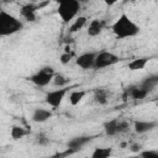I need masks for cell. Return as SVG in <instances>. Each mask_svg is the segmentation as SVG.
Instances as JSON below:
<instances>
[{
	"label": "cell",
	"instance_id": "d6986e66",
	"mask_svg": "<svg viewBox=\"0 0 158 158\" xmlns=\"http://www.w3.org/2000/svg\"><path fill=\"white\" fill-rule=\"evenodd\" d=\"M112 154V148L109 147H98L93 151L90 158H110Z\"/></svg>",
	"mask_w": 158,
	"mask_h": 158
},
{
	"label": "cell",
	"instance_id": "f1b7e54d",
	"mask_svg": "<svg viewBox=\"0 0 158 158\" xmlns=\"http://www.w3.org/2000/svg\"><path fill=\"white\" fill-rule=\"evenodd\" d=\"M156 105H157V106H158V100H157V102H156Z\"/></svg>",
	"mask_w": 158,
	"mask_h": 158
},
{
	"label": "cell",
	"instance_id": "83f0119b",
	"mask_svg": "<svg viewBox=\"0 0 158 158\" xmlns=\"http://www.w3.org/2000/svg\"><path fill=\"white\" fill-rule=\"evenodd\" d=\"M132 158H142V157H141V156L138 154V156H135V157H132Z\"/></svg>",
	"mask_w": 158,
	"mask_h": 158
},
{
	"label": "cell",
	"instance_id": "ffe728a7",
	"mask_svg": "<svg viewBox=\"0 0 158 158\" xmlns=\"http://www.w3.org/2000/svg\"><path fill=\"white\" fill-rule=\"evenodd\" d=\"M85 95H86L85 90H73V91H70V94H69V102H70V105H73V106L78 105L85 98Z\"/></svg>",
	"mask_w": 158,
	"mask_h": 158
},
{
	"label": "cell",
	"instance_id": "8992f818",
	"mask_svg": "<svg viewBox=\"0 0 158 158\" xmlns=\"http://www.w3.org/2000/svg\"><path fill=\"white\" fill-rule=\"evenodd\" d=\"M67 93H68V88H60V89L51 90V91H48V93L46 94L44 101H46L51 107L57 109V107L62 104V101H63L64 96L67 95Z\"/></svg>",
	"mask_w": 158,
	"mask_h": 158
},
{
	"label": "cell",
	"instance_id": "e0dca14e",
	"mask_svg": "<svg viewBox=\"0 0 158 158\" xmlns=\"http://www.w3.org/2000/svg\"><path fill=\"white\" fill-rule=\"evenodd\" d=\"M86 22H88L86 16H78V17L73 21V23L69 26V32H70V33H75V32L80 31V30L86 25Z\"/></svg>",
	"mask_w": 158,
	"mask_h": 158
},
{
	"label": "cell",
	"instance_id": "ac0fdd59",
	"mask_svg": "<svg viewBox=\"0 0 158 158\" xmlns=\"http://www.w3.org/2000/svg\"><path fill=\"white\" fill-rule=\"evenodd\" d=\"M94 100H95V102H98L100 105H105L107 102V100H109V91L106 89H102V88L95 89V91H94Z\"/></svg>",
	"mask_w": 158,
	"mask_h": 158
},
{
	"label": "cell",
	"instance_id": "7c38bea8",
	"mask_svg": "<svg viewBox=\"0 0 158 158\" xmlns=\"http://www.w3.org/2000/svg\"><path fill=\"white\" fill-rule=\"evenodd\" d=\"M105 27V22L102 20H99V19H94L89 22V26H88V30H86V33L89 37H96L99 36L102 30Z\"/></svg>",
	"mask_w": 158,
	"mask_h": 158
},
{
	"label": "cell",
	"instance_id": "9c48e42d",
	"mask_svg": "<svg viewBox=\"0 0 158 158\" xmlns=\"http://www.w3.org/2000/svg\"><path fill=\"white\" fill-rule=\"evenodd\" d=\"M157 126H158V122L157 121H151V120H136L133 122V130L138 135L149 132L153 128H156Z\"/></svg>",
	"mask_w": 158,
	"mask_h": 158
},
{
	"label": "cell",
	"instance_id": "3957f363",
	"mask_svg": "<svg viewBox=\"0 0 158 158\" xmlns=\"http://www.w3.org/2000/svg\"><path fill=\"white\" fill-rule=\"evenodd\" d=\"M80 7L81 5L78 0H62L58 5L57 12L64 23H69L78 17L77 15L80 11Z\"/></svg>",
	"mask_w": 158,
	"mask_h": 158
},
{
	"label": "cell",
	"instance_id": "d4e9b609",
	"mask_svg": "<svg viewBox=\"0 0 158 158\" xmlns=\"http://www.w3.org/2000/svg\"><path fill=\"white\" fill-rule=\"evenodd\" d=\"M139 156L142 158H158V151H153V149H146L142 151L139 153Z\"/></svg>",
	"mask_w": 158,
	"mask_h": 158
},
{
	"label": "cell",
	"instance_id": "7402d4cb",
	"mask_svg": "<svg viewBox=\"0 0 158 158\" xmlns=\"http://www.w3.org/2000/svg\"><path fill=\"white\" fill-rule=\"evenodd\" d=\"M69 83V79L65 77V75H63L62 73H56L54 74V77H53V84L56 85V86H58L59 89L60 88H67L65 85Z\"/></svg>",
	"mask_w": 158,
	"mask_h": 158
},
{
	"label": "cell",
	"instance_id": "52a82bcc",
	"mask_svg": "<svg viewBox=\"0 0 158 158\" xmlns=\"http://www.w3.org/2000/svg\"><path fill=\"white\" fill-rule=\"evenodd\" d=\"M96 56H98V52H85V53H81L79 57H77L75 59V63L79 68L86 70V69H94V63H95V59H96Z\"/></svg>",
	"mask_w": 158,
	"mask_h": 158
},
{
	"label": "cell",
	"instance_id": "44dd1931",
	"mask_svg": "<svg viewBox=\"0 0 158 158\" xmlns=\"http://www.w3.org/2000/svg\"><path fill=\"white\" fill-rule=\"evenodd\" d=\"M28 133V131L21 126H12L11 130H10V135H11V138L12 139H20L22 138L23 136H26Z\"/></svg>",
	"mask_w": 158,
	"mask_h": 158
},
{
	"label": "cell",
	"instance_id": "4fadbf2b",
	"mask_svg": "<svg viewBox=\"0 0 158 158\" xmlns=\"http://www.w3.org/2000/svg\"><path fill=\"white\" fill-rule=\"evenodd\" d=\"M91 141V137L90 136H80V137H74L72 138L70 141H68L67 146L68 148H70L72 151H77V149H80L83 146H85L88 142Z\"/></svg>",
	"mask_w": 158,
	"mask_h": 158
},
{
	"label": "cell",
	"instance_id": "2e32d148",
	"mask_svg": "<svg viewBox=\"0 0 158 158\" xmlns=\"http://www.w3.org/2000/svg\"><path fill=\"white\" fill-rule=\"evenodd\" d=\"M149 62V58L147 57H141V58H136V59H132L128 64H127V68L132 72H136V70H141L143 69L147 63Z\"/></svg>",
	"mask_w": 158,
	"mask_h": 158
},
{
	"label": "cell",
	"instance_id": "5b68a950",
	"mask_svg": "<svg viewBox=\"0 0 158 158\" xmlns=\"http://www.w3.org/2000/svg\"><path fill=\"white\" fill-rule=\"evenodd\" d=\"M120 60L118 56H116L112 52L109 51H102V52H98L95 63H94V69H102V68H107L111 67L114 64H116Z\"/></svg>",
	"mask_w": 158,
	"mask_h": 158
},
{
	"label": "cell",
	"instance_id": "484cf974",
	"mask_svg": "<svg viewBox=\"0 0 158 158\" xmlns=\"http://www.w3.org/2000/svg\"><path fill=\"white\" fill-rule=\"evenodd\" d=\"M128 127H130V123H128L127 121H125V120H120V122H118V133H123V132H126V131L128 130Z\"/></svg>",
	"mask_w": 158,
	"mask_h": 158
},
{
	"label": "cell",
	"instance_id": "277c9868",
	"mask_svg": "<svg viewBox=\"0 0 158 158\" xmlns=\"http://www.w3.org/2000/svg\"><path fill=\"white\" fill-rule=\"evenodd\" d=\"M54 74L56 72L52 67H43L38 72H36L33 75H31L30 80L37 86H47L51 81H53Z\"/></svg>",
	"mask_w": 158,
	"mask_h": 158
},
{
	"label": "cell",
	"instance_id": "30bf717a",
	"mask_svg": "<svg viewBox=\"0 0 158 158\" xmlns=\"http://www.w3.org/2000/svg\"><path fill=\"white\" fill-rule=\"evenodd\" d=\"M148 95V91L141 85H133L125 90L123 98H131L133 100H142Z\"/></svg>",
	"mask_w": 158,
	"mask_h": 158
},
{
	"label": "cell",
	"instance_id": "5bb4252c",
	"mask_svg": "<svg viewBox=\"0 0 158 158\" xmlns=\"http://www.w3.org/2000/svg\"><path fill=\"white\" fill-rule=\"evenodd\" d=\"M118 118H112L110 121L104 122V131L106 133V136H116L118 135Z\"/></svg>",
	"mask_w": 158,
	"mask_h": 158
},
{
	"label": "cell",
	"instance_id": "6da1fadb",
	"mask_svg": "<svg viewBox=\"0 0 158 158\" xmlns=\"http://www.w3.org/2000/svg\"><path fill=\"white\" fill-rule=\"evenodd\" d=\"M111 30H112V33L120 38V40H125V38H131V37H135L139 33L141 28L125 12H122L117 20L112 23L111 26Z\"/></svg>",
	"mask_w": 158,
	"mask_h": 158
},
{
	"label": "cell",
	"instance_id": "4316f807",
	"mask_svg": "<svg viewBox=\"0 0 158 158\" xmlns=\"http://www.w3.org/2000/svg\"><path fill=\"white\" fill-rule=\"evenodd\" d=\"M130 148H131V151H132V152H135V153H141V152H142V149H141V148H142V146H141V144H138V143L131 144V147H130Z\"/></svg>",
	"mask_w": 158,
	"mask_h": 158
},
{
	"label": "cell",
	"instance_id": "7a4b0ae2",
	"mask_svg": "<svg viewBox=\"0 0 158 158\" xmlns=\"http://www.w3.org/2000/svg\"><path fill=\"white\" fill-rule=\"evenodd\" d=\"M23 27V23L21 20L15 17L14 15L0 10V35L1 36H10L19 31H21Z\"/></svg>",
	"mask_w": 158,
	"mask_h": 158
},
{
	"label": "cell",
	"instance_id": "cb8c5ba5",
	"mask_svg": "<svg viewBox=\"0 0 158 158\" xmlns=\"http://www.w3.org/2000/svg\"><path fill=\"white\" fill-rule=\"evenodd\" d=\"M73 58V52H63L60 56H59V60L62 64H68Z\"/></svg>",
	"mask_w": 158,
	"mask_h": 158
},
{
	"label": "cell",
	"instance_id": "ba28073f",
	"mask_svg": "<svg viewBox=\"0 0 158 158\" xmlns=\"http://www.w3.org/2000/svg\"><path fill=\"white\" fill-rule=\"evenodd\" d=\"M36 10H38V5L32 4V2L25 4V5H22L21 9H20V16H21L23 20L28 21V22H35L36 19H37Z\"/></svg>",
	"mask_w": 158,
	"mask_h": 158
},
{
	"label": "cell",
	"instance_id": "9a60e30c",
	"mask_svg": "<svg viewBox=\"0 0 158 158\" xmlns=\"http://www.w3.org/2000/svg\"><path fill=\"white\" fill-rule=\"evenodd\" d=\"M142 88H144L148 93L152 91L157 85H158V73L157 74H151L143 79V81L139 84Z\"/></svg>",
	"mask_w": 158,
	"mask_h": 158
},
{
	"label": "cell",
	"instance_id": "603a6c76",
	"mask_svg": "<svg viewBox=\"0 0 158 158\" xmlns=\"http://www.w3.org/2000/svg\"><path fill=\"white\" fill-rule=\"evenodd\" d=\"M35 142L38 146H47V144H49V138L44 133H38L35 138Z\"/></svg>",
	"mask_w": 158,
	"mask_h": 158
},
{
	"label": "cell",
	"instance_id": "8fae6325",
	"mask_svg": "<svg viewBox=\"0 0 158 158\" xmlns=\"http://www.w3.org/2000/svg\"><path fill=\"white\" fill-rule=\"evenodd\" d=\"M53 116V112L51 110H47V109H42V107H37L35 109V111L32 112V121L36 122V123H42V122H46L47 120H49L51 117Z\"/></svg>",
	"mask_w": 158,
	"mask_h": 158
}]
</instances>
